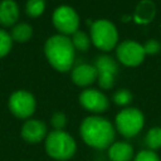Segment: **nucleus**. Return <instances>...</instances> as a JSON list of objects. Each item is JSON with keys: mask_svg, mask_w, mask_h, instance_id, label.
<instances>
[{"mask_svg": "<svg viewBox=\"0 0 161 161\" xmlns=\"http://www.w3.org/2000/svg\"><path fill=\"white\" fill-rule=\"evenodd\" d=\"M145 145L147 150L155 151L161 148V127H152L145 136Z\"/></svg>", "mask_w": 161, "mask_h": 161, "instance_id": "17", "label": "nucleus"}, {"mask_svg": "<svg viewBox=\"0 0 161 161\" xmlns=\"http://www.w3.org/2000/svg\"><path fill=\"white\" fill-rule=\"evenodd\" d=\"M91 42L103 52L112 50L118 42V31L113 23L107 19H98L91 24Z\"/></svg>", "mask_w": 161, "mask_h": 161, "instance_id": "5", "label": "nucleus"}, {"mask_svg": "<svg viewBox=\"0 0 161 161\" xmlns=\"http://www.w3.org/2000/svg\"><path fill=\"white\" fill-rule=\"evenodd\" d=\"M47 135V126L39 119H28L21 127V137L30 143H36L45 140Z\"/></svg>", "mask_w": 161, "mask_h": 161, "instance_id": "11", "label": "nucleus"}, {"mask_svg": "<svg viewBox=\"0 0 161 161\" xmlns=\"http://www.w3.org/2000/svg\"><path fill=\"white\" fill-rule=\"evenodd\" d=\"M53 25L62 35H73L79 28V15L68 5H60L53 11Z\"/></svg>", "mask_w": 161, "mask_h": 161, "instance_id": "6", "label": "nucleus"}, {"mask_svg": "<svg viewBox=\"0 0 161 161\" xmlns=\"http://www.w3.org/2000/svg\"><path fill=\"white\" fill-rule=\"evenodd\" d=\"M145 125L143 113L135 107H126L121 109L114 118V128L126 138L137 136Z\"/></svg>", "mask_w": 161, "mask_h": 161, "instance_id": "4", "label": "nucleus"}, {"mask_svg": "<svg viewBox=\"0 0 161 161\" xmlns=\"http://www.w3.org/2000/svg\"><path fill=\"white\" fill-rule=\"evenodd\" d=\"M36 108L34 96L24 89L15 91L9 98V109L18 118H29Z\"/></svg>", "mask_w": 161, "mask_h": 161, "instance_id": "7", "label": "nucleus"}, {"mask_svg": "<svg viewBox=\"0 0 161 161\" xmlns=\"http://www.w3.org/2000/svg\"><path fill=\"white\" fill-rule=\"evenodd\" d=\"M79 103L84 109L92 113H103L109 107L107 96L96 88H86L82 91L79 94Z\"/></svg>", "mask_w": 161, "mask_h": 161, "instance_id": "10", "label": "nucleus"}, {"mask_svg": "<svg viewBox=\"0 0 161 161\" xmlns=\"http://www.w3.org/2000/svg\"><path fill=\"white\" fill-rule=\"evenodd\" d=\"M155 14H156L155 4L151 0H141V3H138L135 10L133 18L138 24H147L152 21Z\"/></svg>", "mask_w": 161, "mask_h": 161, "instance_id": "15", "label": "nucleus"}, {"mask_svg": "<svg viewBox=\"0 0 161 161\" xmlns=\"http://www.w3.org/2000/svg\"><path fill=\"white\" fill-rule=\"evenodd\" d=\"M72 43H73L74 49L86 52V50H88V48L91 45V36L87 33L78 30L72 35Z\"/></svg>", "mask_w": 161, "mask_h": 161, "instance_id": "18", "label": "nucleus"}, {"mask_svg": "<svg viewBox=\"0 0 161 161\" xmlns=\"http://www.w3.org/2000/svg\"><path fill=\"white\" fill-rule=\"evenodd\" d=\"M113 102H114L117 106L126 107V106H128V104L132 102V93H131L128 89H126V88L118 89V91L114 92V94H113Z\"/></svg>", "mask_w": 161, "mask_h": 161, "instance_id": "20", "label": "nucleus"}, {"mask_svg": "<svg viewBox=\"0 0 161 161\" xmlns=\"http://www.w3.org/2000/svg\"><path fill=\"white\" fill-rule=\"evenodd\" d=\"M108 158L111 161H132L135 157L133 147L125 141H116L108 148Z\"/></svg>", "mask_w": 161, "mask_h": 161, "instance_id": "13", "label": "nucleus"}, {"mask_svg": "<svg viewBox=\"0 0 161 161\" xmlns=\"http://www.w3.org/2000/svg\"><path fill=\"white\" fill-rule=\"evenodd\" d=\"M132 161H161V160L155 151L145 148V150H141L140 152H137Z\"/></svg>", "mask_w": 161, "mask_h": 161, "instance_id": "22", "label": "nucleus"}, {"mask_svg": "<svg viewBox=\"0 0 161 161\" xmlns=\"http://www.w3.org/2000/svg\"><path fill=\"white\" fill-rule=\"evenodd\" d=\"M25 10L26 14L31 18L40 16L45 10V0H28Z\"/></svg>", "mask_w": 161, "mask_h": 161, "instance_id": "19", "label": "nucleus"}, {"mask_svg": "<svg viewBox=\"0 0 161 161\" xmlns=\"http://www.w3.org/2000/svg\"><path fill=\"white\" fill-rule=\"evenodd\" d=\"M10 36H11L13 42L25 43L33 36V28H31V25H29L26 23H19V24L14 25V28L10 33Z\"/></svg>", "mask_w": 161, "mask_h": 161, "instance_id": "16", "label": "nucleus"}, {"mask_svg": "<svg viewBox=\"0 0 161 161\" xmlns=\"http://www.w3.org/2000/svg\"><path fill=\"white\" fill-rule=\"evenodd\" d=\"M94 67L97 68V72H98L97 82L99 87L102 89H111L114 84V77L118 70L117 62L112 57L103 54L96 58Z\"/></svg>", "mask_w": 161, "mask_h": 161, "instance_id": "9", "label": "nucleus"}, {"mask_svg": "<svg viewBox=\"0 0 161 161\" xmlns=\"http://www.w3.org/2000/svg\"><path fill=\"white\" fill-rule=\"evenodd\" d=\"M45 151L57 161L72 158L77 151L75 140L64 130H53L45 137Z\"/></svg>", "mask_w": 161, "mask_h": 161, "instance_id": "3", "label": "nucleus"}, {"mask_svg": "<svg viewBox=\"0 0 161 161\" xmlns=\"http://www.w3.org/2000/svg\"><path fill=\"white\" fill-rule=\"evenodd\" d=\"M143 49H145V53L146 54H156L160 52L161 49V44L156 40V39H150L146 42V44L143 45Z\"/></svg>", "mask_w": 161, "mask_h": 161, "instance_id": "24", "label": "nucleus"}, {"mask_svg": "<svg viewBox=\"0 0 161 161\" xmlns=\"http://www.w3.org/2000/svg\"><path fill=\"white\" fill-rule=\"evenodd\" d=\"M19 19V6L14 0H3L0 3V24L11 26Z\"/></svg>", "mask_w": 161, "mask_h": 161, "instance_id": "14", "label": "nucleus"}, {"mask_svg": "<svg viewBox=\"0 0 161 161\" xmlns=\"http://www.w3.org/2000/svg\"><path fill=\"white\" fill-rule=\"evenodd\" d=\"M44 53L49 64L58 72H68L73 67L75 49L72 39L67 35L55 34L49 36L44 44Z\"/></svg>", "mask_w": 161, "mask_h": 161, "instance_id": "2", "label": "nucleus"}, {"mask_svg": "<svg viewBox=\"0 0 161 161\" xmlns=\"http://www.w3.org/2000/svg\"><path fill=\"white\" fill-rule=\"evenodd\" d=\"M52 126L54 127V130H64L65 125H67V116L63 112H55L52 116Z\"/></svg>", "mask_w": 161, "mask_h": 161, "instance_id": "23", "label": "nucleus"}, {"mask_svg": "<svg viewBox=\"0 0 161 161\" xmlns=\"http://www.w3.org/2000/svg\"><path fill=\"white\" fill-rule=\"evenodd\" d=\"M116 55L119 63L126 67H137L145 59V49L143 45L135 40H123L116 48Z\"/></svg>", "mask_w": 161, "mask_h": 161, "instance_id": "8", "label": "nucleus"}, {"mask_svg": "<svg viewBox=\"0 0 161 161\" xmlns=\"http://www.w3.org/2000/svg\"><path fill=\"white\" fill-rule=\"evenodd\" d=\"M98 78L97 68L92 64L82 63L73 68L72 70V80L74 84L79 87H88L94 83Z\"/></svg>", "mask_w": 161, "mask_h": 161, "instance_id": "12", "label": "nucleus"}, {"mask_svg": "<svg viewBox=\"0 0 161 161\" xmlns=\"http://www.w3.org/2000/svg\"><path fill=\"white\" fill-rule=\"evenodd\" d=\"M13 47V39L8 31L0 29V58L9 54Z\"/></svg>", "mask_w": 161, "mask_h": 161, "instance_id": "21", "label": "nucleus"}, {"mask_svg": "<svg viewBox=\"0 0 161 161\" xmlns=\"http://www.w3.org/2000/svg\"><path fill=\"white\" fill-rule=\"evenodd\" d=\"M79 133L87 146L96 150H106L114 142L116 128L104 117L88 116L82 121Z\"/></svg>", "mask_w": 161, "mask_h": 161, "instance_id": "1", "label": "nucleus"}]
</instances>
